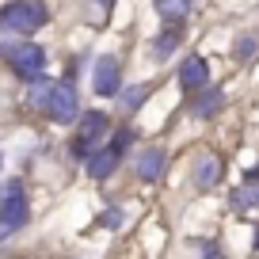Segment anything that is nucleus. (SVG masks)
I'll use <instances>...</instances> for the list:
<instances>
[{
    "mask_svg": "<svg viewBox=\"0 0 259 259\" xmlns=\"http://www.w3.org/2000/svg\"><path fill=\"white\" fill-rule=\"evenodd\" d=\"M156 12H160L168 23H179V19H187V12H191V0H156Z\"/></svg>",
    "mask_w": 259,
    "mask_h": 259,
    "instance_id": "13",
    "label": "nucleus"
},
{
    "mask_svg": "<svg viewBox=\"0 0 259 259\" xmlns=\"http://www.w3.org/2000/svg\"><path fill=\"white\" fill-rule=\"evenodd\" d=\"M0 160H4V156H0Z\"/></svg>",
    "mask_w": 259,
    "mask_h": 259,
    "instance_id": "19",
    "label": "nucleus"
},
{
    "mask_svg": "<svg viewBox=\"0 0 259 259\" xmlns=\"http://www.w3.org/2000/svg\"><path fill=\"white\" fill-rule=\"evenodd\" d=\"M221 179V160L213 153L198 156V164H194V187H202V191H210L213 183Z\"/></svg>",
    "mask_w": 259,
    "mask_h": 259,
    "instance_id": "9",
    "label": "nucleus"
},
{
    "mask_svg": "<svg viewBox=\"0 0 259 259\" xmlns=\"http://www.w3.org/2000/svg\"><path fill=\"white\" fill-rule=\"evenodd\" d=\"M233 206L236 210H259V179H248L244 187L233 191Z\"/></svg>",
    "mask_w": 259,
    "mask_h": 259,
    "instance_id": "11",
    "label": "nucleus"
},
{
    "mask_svg": "<svg viewBox=\"0 0 259 259\" xmlns=\"http://www.w3.org/2000/svg\"><path fill=\"white\" fill-rule=\"evenodd\" d=\"M8 61H12V69H16L23 80L38 84L42 69H46V50L34 46V42H16V46H8Z\"/></svg>",
    "mask_w": 259,
    "mask_h": 259,
    "instance_id": "2",
    "label": "nucleus"
},
{
    "mask_svg": "<svg viewBox=\"0 0 259 259\" xmlns=\"http://www.w3.org/2000/svg\"><path fill=\"white\" fill-rule=\"evenodd\" d=\"M179 46V31H164L160 38L153 42V57L156 61H164V57H171V50Z\"/></svg>",
    "mask_w": 259,
    "mask_h": 259,
    "instance_id": "14",
    "label": "nucleus"
},
{
    "mask_svg": "<svg viewBox=\"0 0 259 259\" xmlns=\"http://www.w3.org/2000/svg\"><path fill=\"white\" fill-rule=\"evenodd\" d=\"M92 84H96V96H118V61H114L111 54L96 61V76H92Z\"/></svg>",
    "mask_w": 259,
    "mask_h": 259,
    "instance_id": "6",
    "label": "nucleus"
},
{
    "mask_svg": "<svg viewBox=\"0 0 259 259\" xmlns=\"http://www.w3.org/2000/svg\"><path fill=\"white\" fill-rule=\"evenodd\" d=\"M99 221H103V225H111V229H118V225H122V213H118V210H103V218H99Z\"/></svg>",
    "mask_w": 259,
    "mask_h": 259,
    "instance_id": "16",
    "label": "nucleus"
},
{
    "mask_svg": "<svg viewBox=\"0 0 259 259\" xmlns=\"http://www.w3.org/2000/svg\"><path fill=\"white\" fill-rule=\"evenodd\" d=\"M46 23V12H42L38 0H8L0 8V27L16 34H34L38 27Z\"/></svg>",
    "mask_w": 259,
    "mask_h": 259,
    "instance_id": "1",
    "label": "nucleus"
},
{
    "mask_svg": "<svg viewBox=\"0 0 259 259\" xmlns=\"http://www.w3.org/2000/svg\"><path fill=\"white\" fill-rule=\"evenodd\" d=\"M42 107H46V114L54 122H61V126H65V122H73L76 118V92H73V84H65V80L54 84Z\"/></svg>",
    "mask_w": 259,
    "mask_h": 259,
    "instance_id": "5",
    "label": "nucleus"
},
{
    "mask_svg": "<svg viewBox=\"0 0 259 259\" xmlns=\"http://www.w3.org/2000/svg\"><path fill=\"white\" fill-rule=\"evenodd\" d=\"M251 54H255V38H240L236 42V57H240V61H248Z\"/></svg>",
    "mask_w": 259,
    "mask_h": 259,
    "instance_id": "15",
    "label": "nucleus"
},
{
    "mask_svg": "<svg viewBox=\"0 0 259 259\" xmlns=\"http://www.w3.org/2000/svg\"><path fill=\"white\" fill-rule=\"evenodd\" d=\"M160 171H164V149H145L138 156V176L153 183V179H160Z\"/></svg>",
    "mask_w": 259,
    "mask_h": 259,
    "instance_id": "10",
    "label": "nucleus"
},
{
    "mask_svg": "<svg viewBox=\"0 0 259 259\" xmlns=\"http://www.w3.org/2000/svg\"><path fill=\"white\" fill-rule=\"evenodd\" d=\"M27 218H31V210H27V191L12 179V183L0 187V221L8 229H23Z\"/></svg>",
    "mask_w": 259,
    "mask_h": 259,
    "instance_id": "4",
    "label": "nucleus"
},
{
    "mask_svg": "<svg viewBox=\"0 0 259 259\" xmlns=\"http://www.w3.org/2000/svg\"><path fill=\"white\" fill-rule=\"evenodd\" d=\"M107 114L103 111H88V114H80V130H76V138H73V156L76 160H88L92 156V149L99 145V138L107 134Z\"/></svg>",
    "mask_w": 259,
    "mask_h": 259,
    "instance_id": "3",
    "label": "nucleus"
},
{
    "mask_svg": "<svg viewBox=\"0 0 259 259\" xmlns=\"http://www.w3.org/2000/svg\"><path fill=\"white\" fill-rule=\"evenodd\" d=\"M179 84H183V92H198L202 84H210V65L202 57H187L179 65Z\"/></svg>",
    "mask_w": 259,
    "mask_h": 259,
    "instance_id": "7",
    "label": "nucleus"
},
{
    "mask_svg": "<svg viewBox=\"0 0 259 259\" xmlns=\"http://www.w3.org/2000/svg\"><path fill=\"white\" fill-rule=\"evenodd\" d=\"M12 233H16V229H8V225H4V221H0V244L8 240V236H12Z\"/></svg>",
    "mask_w": 259,
    "mask_h": 259,
    "instance_id": "17",
    "label": "nucleus"
},
{
    "mask_svg": "<svg viewBox=\"0 0 259 259\" xmlns=\"http://www.w3.org/2000/svg\"><path fill=\"white\" fill-rule=\"evenodd\" d=\"M99 4H111V0H99Z\"/></svg>",
    "mask_w": 259,
    "mask_h": 259,
    "instance_id": "18",
    "label": "nucleus"
},
{
    "mask_svg": "<svg viewBox=\"0 0 259 259\" xmlns=\"http://www.w3.org/2000/svg\"><path fill=\"white\" fill-rule=\"evenodd\" d=\"M198 92H202V96H198V103H194V114H198V118H210V114L221 107V92L210 88V84H202Z\"/></svg>",
    "mask_w": 259,
    "mask_h": 259,
    "instance_id": "12",
    "label": "nucleus"
},
{
    "mask_svg": "<svg viewBox=\"0 0 259 259\" xmlns=\"http://www.w3.org/2000/svg\"><path fill=\"white\" fill-rule=\"evenodd\" d=\"M118 160H122V153H118L114 145L92 149V156H88V176H92V179H107L114 168H118Z\"/></svg>",
    "mask_w": 259,
    "mask_h": 259,
    "instance_id": "8",
    "label": "nucleus"
}]
</instances>
